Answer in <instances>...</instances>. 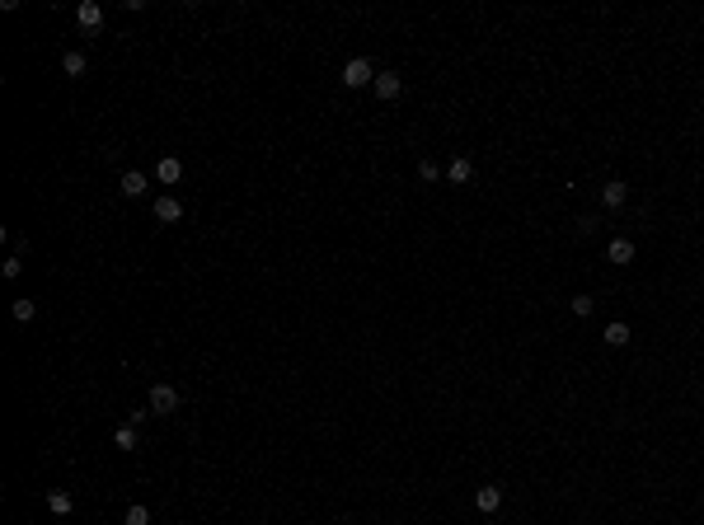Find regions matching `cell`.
<instances>
[{"mask_svg":"<svg viewBox=\"0 0 704 525\" xmlns=\"http://www.w3.org/2000/svg\"><path fill=\"white\" fill-rule=\"evenodd\" d=\"M343 85H347V90H361V85H375V66L366 62V57H352V62L343 66Z\"/></svg>","mask_w":704,"mask_h":525,"instance_id":"1","label":"cell"},{"mask_svg":"<svg viewBox=\"0 0 704 525\" xmlns=\"http://www.w3.org/2000/svg\"><path fill=\"white\" fill-rule=\"evenodd\" d=\"M380 99H399L404 94V76L399 71H375V85H371Z\"/></svg>","mask_w":704,"mask_h":525,"instance_id":"2","label":"cell"},{"mask_svg":"<svg viewBox=\"0 0 704 525\" xmlns=\"http://www.w3.org/2000/svg\"><path fill=\"white\" fill-rule=\"evenodd\" d=\"M146 408H151V413H174V408H179V389H174V385H156Z\"/></svg>","mask_w":704,"mask_h":525,"instance_id":"3","label":"cell"},{"mask_svg":"<svg viewBox=\"0 0 704 525\" xmlns=\"http://www.w3.org/2000/svg\"><path fill=\"white\" fill-rule=\"evenodd\" d=\"M156 220H165V225H179V220H184V202L170 197V192H165V197H156Z\"/></svg>","mask_w":704,"mask_h":525,"instance_id":"4","label":"cell"},{"mask_svg":"<svg viewBox=\"0 0 704 525\" xmlns=\"http://www.w3.org/2000/svg\"><path fill=\"white\" fill-rule=\"evenodd\" d=\"M156 178L160 183H179V178H184V160H179V155H165L156 164Z\"/></svg>","mask_w":704,"mask_h":525,"instance_id":"5","label":"cell"},{"mask_svg":"<svg viewBox=\"0 0 704 525\" xmlns=\"http://www.w3.org/2000/svg\"><path fill=\"white\" fill-rule=\"evenodd\" d=\"M601 202H606L610 211H615V206H625V202H629V183H620V178H610V183L601 188Z\"/></svg>","mask_w":704,"mask_h":525,"instance_id":"6","label":"cell"},{"mask_svg":"<svg viewBox=\"0 0 704 525\" xmlns=\"http://www.w3.org/2000/svg\"><path fill=\"white\" fill-rule=\"evenodd\" d=\"M76 19H80V29H99V24H104V5H99V0H85L76 10Z\"/></svg>","mask_w":704,"mask_h":525,"instance_id":"7","label":"cell"},{"mask_svg":"<svg viewBox=\"0 0 704 525\" xmlns=\"http://www.w3.org/2000/svg\"><path fill=\"white\" fill-rule=\"evenodd\" d=\"M474 507L484 511V516H493V511L502 507V488H479V493H474Z\"/></svg>","mask_w":704,"mask_h":525,"instance_id":"8","label":"cell"},{"mask_svg":"<svg viewBox=\"0 0 704 525\" xmlns=\"http://www.w3.org/2000/svg\"><path fill=\"white\" fill-rule=\"evenodd\" d=\"M118 188H123V197H141V192H146L151 183H146V174H141V169H127Z\"/></svg>","mask_w":704,"mask_h":525,"instance_id":"9","label":"cell"},{"mask_svg":"<svg viewBox=\"0 0 704 525\" xmlns=\"http://www.w3.org/2000/svg\"><path fill=\"white\" fill-rule=\"evenodd\" d=\"M47 511H52V516H71V511H76V497L57 488V493H47Z\"/></svg>","mask_w":704,"mask_h":525,"instance_id":"10","label":"cell"},{"mask_svg":"<svg viewBox=\"0 0 704 525\" xmlns=\"http://www.w3.org/2000/svg\"><path fill=\"white\" fill-rule=\"evenodd\" d=\"M469 174H474V164H469L465 155H455L451 164H446V178H451V183H469Z\"/></svg>","mask_w":704,"mask_h":525,"instance_id":"11","label":"cell"},{"mask_svg":"<svg viewBox=\"0 0 704 525\" xmlns=\"http://www.w3.org/2000/svg\"><path fill=\"white\" fill-rule=\"evenodd\" d=\"M606 253H610V262H620V267H629V262H634V244H629V239H610Z\"/></svg>","mask_w":704,"mask_h":525,"instance_id":"12","label":"cell"},{"mask_svg":"<svg viewBox=\"0 0 704 525\" xmlns=\"http://www.w3.org/2000/svg\"><path fill=\"white\" fill-rule=\"evenodd\" d=\"M85 66H90V62H85V52H62V71H66L71 80L85 76Z\"/></svg>","mask_w":704,"mask_h":525,"instance_id":"13","label":"cell"},{"mask_svg":"<svg viewBox=\"0 0 704 525\" xmlns=\"http://www.w3.org/2000/svg\"><path fill=\"white\" fill-rule=\"evenodd\" d=\"M606 342H610V347H625V342H629V324H620V319L606 324Z\"/></svg>","mask_w":704,"mask_h":525,"instance_id":"14","label":"cell"},{"mask_svg":"<svg viewBox=\"0 0 704 525\" xmlns=\"http://www.w3.org/2000/svg\"><path fill=\"white\" fill-rule=\"evenodd\" d=\"M113 441H118V450H137V427H118Z\"/></svg>","mask_w":704,"mask_h":525,"instance_id":"15","label":"cell"},{"mask_svg":"<svg viewBox=\"0 0 704 525\" xmlns=\"http://www.w3.org/2000/svg\"><path fill=\"white\" fill-rule=\"evenodd\" d=\"M33 314H38V300H15V319L19 324H29Z\"/></svg>","mask_w":704,"mask_h":525,"instance_id":"16","label":"cell"},{"mask_svg":"<svg viewBox=\"0 0 704 525\" xmlns=\"http://www.w3.org/2000/svg\"><path fill=\"white\" fill-rule=\"evenodd\" d=\"M127 525H151V511L141 507V502H137V507H127Z\"/></svg>","mask_w":704,"mask_h":525,"instance_id":"17","label":"cell"},{"mask_svg":"<svg viewBox=\"0 0 704 525\" xmlns=\"http://www.w3.org/2000/svg\"><path fill=\"white\" fill-rule=\"evenodd\" d=\"M592 305H596L592 295H573V314H578V319H587V314H592Z\"/></svg>","mask_w":704,"mask_h":525,"instance_id":"18","label":"cell"},{"mask_svg":"<svg viewBox=\"0 0 704 525\" xmlns=\"http://www.w3.org/2000/svg\"><path fill=\"white\" fill-rule=\"evenodd\" d=\"M418 174H422V178H427V183H437V178H441V169H437V164H432V160H422V164H418Z\"/></svg>","mask_w":704,"mask_h":525,"instance_id":"19","label":"cell"},{"mask_svg":"<svg viewBox=\"0 0 704 525\" xmlns=\"http://www.w3.org/2000/svg\"><path fill=\"white\" fill-rule=\"evenodd\" d=\"M19 272H24V258L10 253V258H5V277H19Z\"/></svg>","mask_w":704,"mask_h":525,"instance_id":"20","label":"cell"}]
</instances>
